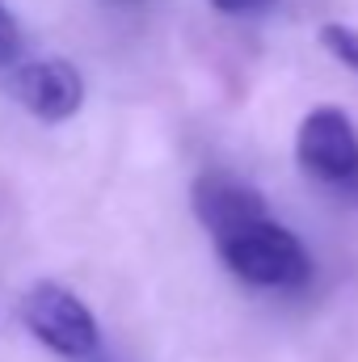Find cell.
<instances>
[{
  "label": "cell",
  "instance_id": "1",
  "mask_svg": "<svg viewBox=\"0 0 358 362\" xmlns=\"http://www.w3.org/2000/svg\"><path fill=\"white\" fill-rule=\"evenodd\" d=\"M215 240V253L228 270L249 286H270V291H295L312 278V257L299 245V236L270 215H258L249 223H236Z\"/></svg>",
  "mask_w": 358,
  "mask_h": 362
},
{
  "label": "cell",
  "instance_id": "2",
  "mask_svg": "<svg viewBox=\"0 0 358 362\" xmlns=\"http://www.w3.org/2000/svg\"><path fill=\"white\" fill-rule=\"evenodd\" d=\"M21 325L34 333L38 346H47L51 354L72 362H93L101 350V325L89 312V303L55 282V278H38L34 286H25V295L17 299Z\"/></svg>",
  "mask_w": 358,
  "mask_h": 362
},
{
  "label": "cell",
  "instance_id": "3",
  "mask_svg": "<svg viewBox=\"0 0 358 362\" xmlns=\"http://www.w3.org/2000/svg\"><path fill=\"white\" fill-rule=\"evenodd\" d=\"M295 160L308 177L346 189L358 177V135L350 118L333 105L312 110L295 135Z\"/></svg>",
  "mask_w": 358,
  "mask_h": 362
},
{
  "label": "cell",
  "instance_id": "4",
  "mask_svg": "<svg viewBox=\"0 0 358 362\" xmlns=\"http://www.w3.org/2000/svg\"><path fill=\"white\" fill-rule=\"evenodd\" d=\"M8 93L38 122H68L85 105V81L68 59H25L13 68Z\"/></svg>",
  "mask_w": 358,
  "mask_h": 362
},
{
  "label": "cell",
  "instance_id": "5",
  "mask_svg": "<svg viewBox=\"0 0 358 362\" xmlns=\"http://www.w3.org/2000/svg\"><path fill=\"white\" fill-rule=\"evenodd\" d=\"M190 202H194L198 223L211 236H219V232H228L236 223H249V219L266 215L262 194L253 185H245L241 177H232V173H202V177L194 181Z\"/></svg>",
  "mask_w": 358,
  "mask_h": 362
},
{
  "label": "cell",
  "instance_id": "6",
  "mask_svg": "<svg viewBox=\"0 0 358 362\" xmlns=\"http://www.w3.org/2000/svg\"><path fill=\"white\" fill-rule=\"evenodd\" d=\"M321 47L333 55V59H342L346 68H354L358 72V30H350V25H321Z\"/></svg>",
  "mask_w": 358,
  "mask_h": 362
},
{
  "label": "cell",
  "instance_id": "7",
  "mask_svg": "<svg viewBox=\"0 0 358 362\" xmlns=\"http://www.w3.org/2000/svg\"><path fill=\"white\" fill-rule=\"evenodd\" d=\"M17 59H21V25L8 13V4L0 0V68H8Z\"/></svg>",
  "mask_w": 358,
  "mask_h": 362
},
{
  "label": "cell",
  "instance_id": "8",
  "mask_svg": "<svg viewBox=\"0 0 358 362\" xmlns=\"http://www.w3.org/2000/svg\"><path fill=\"white\" fill-rule=\"evenodd\" d=\"M211 8H219V13H228V17H249V13H262L270 8L274 0H207Z\"/></svg>",
  "mask_w": 358,
  "mask_h": 362
}]
</instances>
